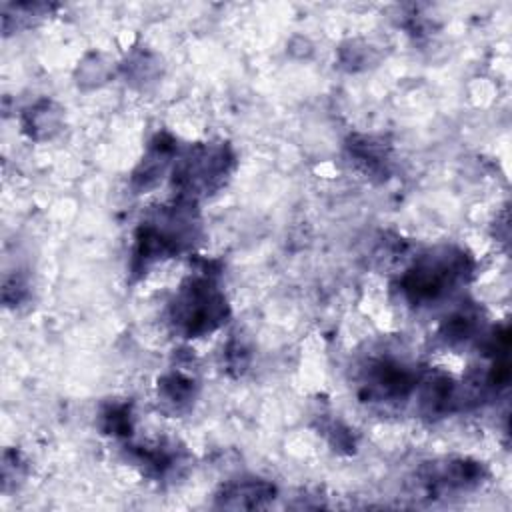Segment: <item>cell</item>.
I'll use <instances>...</instances> for the list:
<instances>
[{"mask_svg":"<svg viewBox=\"0 0 512 512\" xmlns=\"http://www.w3.org/2000/svg\"><path fill=\"white\" fill-rule=\"evenodd\" d=\"M230 160L232 156L226 146H196L182 158L176 182L182 192L214 190L228 174Z\"/></svg>","mask_w":512,"mask_h":512,"instance_id":"cell-3","label":"cell"},{"mask_svg":"<svg viewBox=\"0 0 512 512\" xmlns=\"http://www.w3.org/2000/svg\"><path fill=\"white\" fill-rule=\"evenodd\" d=\"M164 392H166V398L172 400V402H184L190 398V392H192V382L190 378H184L180 374H174L166 380V384L162 386Z\"/></svg>","mask_w":512,"mask_h":512,"instance_id":"cell-7","label":"cell"},{"mask_svg":"<svg viewBox=\"0 0 512 512\" xmlns=\"http://www.w3.org/2000/svg\"><path fill=\"white\" fill-rule=\"evenodd\" d=\"M414 374L408 366L398 360L378 358L372 360L364 374V390L366 398L378 402H390L406 398L414 386Z\"/></svg>","mask_w":512,"mask_h":512,"instance_id":"cell-4","label":"cell"},{"mask_svg":"<svg viewBox=\"0 0 512 512\" xmlns=\"http://www.w3.org/2000/svg\"><path fill=\"white\" fill-rule=\"evenodd\" d=\"M476 314L472 310H458L454 316L448 318V322L442 328V336L448 344L462 342L470 338V334L476 330Z\"/></svg>","mask_w":512,"mask_h":512,"instance_id":"cell-6","label":"cell"},{"mask_svg":"<svg viewBox=\"0 0 512 512\" xmlns=\"http://www.w3.org/2000/svg\"><path fill=\"white\" fill-rule=\"evenodd\" d=\"M472 270L470 258L456 248H438L420 256L404 274L400 288L404 296L414 302H434L458 284H462Z\"/></svg>","mask_w":512,"mask_h":512,"instance_id":"cell-1","label":"cell"},{"mask_svg":"<svg viewBox=\"0 0 512 512\" xmlns=\"http://www.w3.org/2000/svg\"><path fill=\"white\" fill-rule=\"evenodd\" d=\"M170 314L176 330L186 336H200L224 320L226 302L208 276L190 278L178 290Z\"/></svg>","mask_w":512,"mask_h":512,"instance_id":"cell-2","label":"cell"},{"mask_svg":"<svg viewBox=\"0 0 512 512\" xmlns=\"http://www.w3.org/2000/svg\"><path fill=\"white\" fill-rule=\"evenodd\" d=\"M274 486L262 480H240L228 484L218 496L226 508H256L270 500Z\"/></svg>","mask_w":512,"mask_h":512,"instance_id":"cell-5","label":"cell"}]
</instances>
